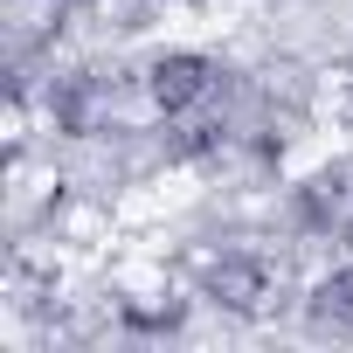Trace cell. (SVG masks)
<instances>
[{"label": "cell", "mask_w": 353, "mask_h": 353, "mask_svg": "<svg viewBox=\"0 0 353 353\" xmlns=\"http://www.w3.org/2000/svg\"><path fill=\"white\" fill-rule=\"evenodd\" d=\"M222 145H229V125H222V118H188V125L166 132V152H173V159H208V152H222Z\"/></svg>", "instance_id": "cell-5"}, {"label": "cell", "mask_w": 353, "mask_h": 353, "mask_svg": "<svg viewBox=\"0 0 353 353\" xmlns=\"http://www.w3.org/2000/svg\"><path fill=\"white\" fill-rule=\"evenodd\" d=\"M291 208H298V222H305V229H332V222H339V208H346V188L332 181V173H319V181H305V188H298V201H291Z\"/></svg>", "instance_id": "cell-4"}, {"label": "cell", "mask_w": 353, "mask_h": 353, "mask_svg": "<svg viewBox=\"0 0 353 353\" xmlns=\"http://www.w3.org/2000/svg\"><path fill=\"white\" fill-rule=\"evenodd\" d=\"M312 319L353 332V263H339V270H325V277L312 284Z\"/></svg>", "instance_id": "cell-3"}, {"label": "cell", "mask_w": 353, "mask_h": 353, "mask_svg": "<svg viewBox=\"0 0 353 353\" xmlns=\"http://www.w3.org/2000/svg\"><path fill=\"white\" fill-rule=\"evenodd\" d=\"M215 83H222V63L201 56V49H166V56H152V70H145V90H152V104H159L166 118L194 111Z\"/></svg>", "instance_id": "cell-1"}, {"label": "cell", "mask_w": 353, "mask_h": 353, "mask_svg": "<svg viewBox=\"0 0 353 353\" xmlns=\"http://www.w3.org/2000/svg\"><path fill=\"white\" fill-rule=\"evenodd\" d=\"M222 312H263L270 305V291H277V270H270V256H256V250H229V256H215L208 263V284H201Z\"/></svg>", "instance_id": "cell-2"}, {"label": "cell", "mask_w": 353, "mask_h": 353, "mask_svg": "<svg viewBox=\"0 0 353 353\" xmlns=\"http://www.w3.org/2000/svg\"><path fill=\"white\" fill-rule=\"evenodd\" d=\"M49 104H56V125H63V132H77V139L97 125V90H90L83 77H77V83H56V97H49Z\"/></svg>", "instance_id": "cell-6"}]
</instances>
